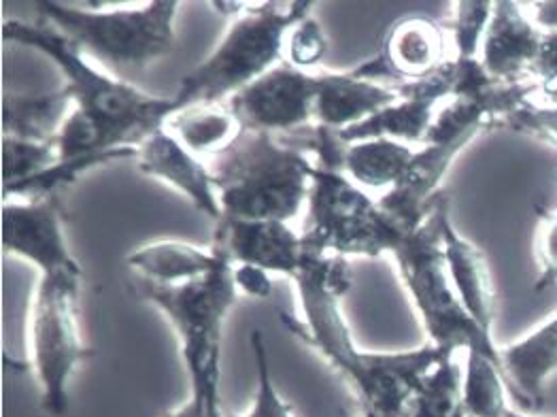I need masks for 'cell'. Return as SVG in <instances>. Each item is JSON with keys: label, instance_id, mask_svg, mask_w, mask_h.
Wrapping results in <instances>:
<instances>
[{"label": "cell", "instance_id": "obj_11", "mask_svg": "<svg viewBox=\"0 0 557 417\" xmlns=\"http://www.w3.org/2000/svg\"><path fill=\"white\" fill-rule=\"evenodd\" d=\"M2 247L30 260L41 275L82 271L64 234L60 194L28 200H7L2 207Z\"/></svg>", "mask_w": 557, "mask_h": 417}, {"label": "cell", "instance_id": "obj_15", "mask_svg": "<svg viewBox=\"0 0 557 417\" xmlns=\"http://www.w3.org/2000/svg\"><path fill=\"white\" fill-rule=\"evenodd\" d=\"M470 143L472 140L460 139L423 145V149L416 151L400 182L383 194L379 207L403 234L409 236L419 231L432 216L443 194L438 192L443 177Z\"/></svg>", "mask_w": 557, "mask_h": 417}, {"label": "cell", "instance_id": "obj_19", "mask_svg": "<svg viewBox=\"0 0 557 417\" xmlns=\"http://www.w3.org/2000/svg\"><path fill=\"white\" fill-rule=\"evenodd\" d=\"M400 98L394 86H385L349 73H322L318 75L315 124L345 131L379 113Z\"/></svg>", "mask_w": 557, "mask_h": 417}, {"label": "cell", "instance_id": "obj_17", "mask_svg": "<svg viewBox=\"0 0 557 417\" xmlns=\"http://www.w3.org/2000/svg\"><path fill=\"white\" fill-rule=\"evenodd\" d=\"M139 171L180 189L187 200L215 224L224 218L211 169L191 154L166 128L143 140L137 149Z\"/></svg>", "mask_w": 557, "mask_h": 417}, {"label": "cell", "instance_id": "obj_30", "mask_svg": "<svg viewBox=\"0 0 557 417\" xmlns=\"http://www.w3.org/2000/svg\"><path fill=\"white\" fill-rule=\"evenodd\" d=\"M285 49H287V62L300 71L320 64L327 51V39H325L322 24L311 15L298 22L287 35Z\"/></svg>", "mask_w": 557, "mask_h": 417}, {"label": "cell", "instance_id": "obj_7", "mask_svg": "<svg viewBox=\"0 0 557 417\" xmlns=\"http://www.w3.org/2000/svg\"><path fill=\"white\" fill-rule=\"evenodd\" d=\"M315 2H245L243 13L213 49L187 73L177 96L191 105H222L281 64L287 35L311 15Z\"/></svg>", "mask_w": 557, "mask_h": 417}, {"label": "cell", "instance_id": "obj_3", "mask_svg": "<svg viewBox=\"0 0 557 417\" xmlns=\"http://www.w3.org/2000/svg\"><path fill=\"white\" fill-rule=\"evenodd\" d=\"M313 167L305 151L278 137L243 131L211 167L224 218L289 224L307 205Z\"/></svg>", "mask_w": 557, "mask_h": 417}, {"label": "cell", "instance_id": "obj_29", "mask_svg": "<svg viewBox=\"0 0 557 417\" xmlns=\"http://www.w3.org/2000/svg\"><path fill=\"white\" fill-rule=\"evenodd\" d=\"M251 352H253L256 371H258V388H256L251 409L243 414V417H296L292 405H287L281 398L275 388V381L271 375V363H269V349H267L262 330L251 332Z\"/></svg>", "mask_w": 557, "mask_h": 417}, {"label": "cell", "instance_id": "obj_37", "mask_svg": "<svg viewBox=\"0 0 557 417\" xmlns=\"http://www.w3.org/2000/svg\"><path fill=\"white\" fill-rule=\"evenodd\" d=\"M360 409H362V407H360ZM360 417H379V416H376V414H372V412H369V409H362V412H360Z\"/></svg>", "mask_w": 557, "mask_h": 417}, {"label": "cell", "instance_id": "obj_12", "mask_svg": "<svg viewBox=\"0 0 557 417\" xmlns=\"http://www.w3.org/2000/svg\"><path fill=\"white\" fill-rule=\"evenodd\" d=\"M447 62L445 26L430 15L411 13L394 22L381 51L354 71L364 79L398 86L428 79Z\"/></svg>", "mask_w": 557, "mask_h": 417}, {"label": "cell", "instance_id": "obj_23", "mask_svg": "<svg viewBox=\"0 0 557 417\" xmlns=\"http://www.w3.org/2000/svg\"><path fill=\"white\" fill-rule=\"evenodd\" d=\"M191 154H224L243 133L228 105H191L164 126Z\"/></svg>", "mask_w": 557, "mask_h": 417}, {"label": "cell", "instance_id": "obj_13", "mask_svg": "<svg viewBox=\"0 0 557 417\" xmlns=\"http://www.w3.org/2000/svg\"><path fill=\"white\" fill-rule=\"evenodd\" d=\"M400 98L381 109L369 120L336 131L343 143L369 139H392L400 143H423L436 118V105L454 93V60H449L432 77L394 86Z\"/></svg>", "mask_w": 557, "mask_h": 417}, {"label": "cell", "instance_id": "obj_21", "mask_svg": "<svg viewBox=\"0 0 557 417\" xmlns=\"http://www.w3.org/2000/svg\"><path fill=\"white\" fill-rule=\"evenodd\" d=\"M73 111V98L62 86L47 94H2V131L13 139L51 143Z\"/></svg>", "mask_w": 557, "mask_h": 417}, {"label": "cell", "instance_id": "obj_35", "mask_svg": "<svg viewBox=\"0 0 557 417\" xmlns=\"http://www.w3.org/2000/svg\"><path fill=\"white\" fill-rule=\"evenodd\" d=\"M523 7L528 9V15L539 30H543L545 35L557 33V0L523 2Z\"/></svg>", "mask_w": 557, "mask_h": 417}, {"label": "cell", "instance_id": "obj_36", "mask_svg": "<svg viewBox=\"0 0 557 417\" xmlns=\"http://www.w3.org/2000/svg\"><path fill=\"white\" fill-rule=\"evenodd\" d=\"M505 417H539V416H530V414H523V412H519V409H509Z\"/></svg>", "mask_w": 557, "mask_h": 417}, {"label": "cell", "instance_id": "obj_32", "mask_svg": "<svg viewBox=\"0 0 557 417\" xmlns=\"http://www.w3.org/2000/svg\"><path fill=\"white\" fill-rule=\"evenodd\" d=\"M536 260L541 275L534 283V290L543 292L557 283V213H549L541 220L536 232Z\"/></svg>", "mask_w": 557, "mask_h": 417}, {"label": "cell", "instance_id": "obj_5", "mask_svg": "<svg viewBox=\"0 0 557 417\" xmlns=\"http://www.w3.org/2000/svg\"><path fill=\"white\" fill-rule=\"evenodd\" d=\"M447 213L449 198L441 194L425 224L405 236L389 256L416 305L430 339L428 343L445 354H458L460 349L479 352L500 365V347L492 334L470 318L449 278L443 247V222Z\"/></svg>", "mask_w": 557, "mask_h": 417}, {"label": "cell", "instance_id": "obj_22", "mask_svg": "<svg viewBox=\"0 0 557 417\" xmlns=\"http://www.w3.org/2000/svg\"><path fill=\"white\" fill-rule=\"evenodd\" d=\"M222 260L215 249H200L182 241H156L135 249L126 262L140 279L160 285H180L209 275Z\"/></svg>", "mask_w": 557, "mask_h": 417}, {"label": "cell", "instance_id": "obj_14", "mask_svg": "<svg viewBox=\"0 0 557 417\" xmlns=\"http://www.w3.org/2000/svg\"><path fill=\"white\" fill-rule=\"evenodd\" d=\"M211 249L224 254L233 265L238 262L292 279L305 258L300 234L292 231L287 222L277 220L222 218L215 224Z\"/></svg>", "mask_w": 557, "mask_h": 417}, {"label": "cell", "instance_id": "obj_2", "mask_svg": "<svg viewBox=\"0 0 557 417\" xmlns=\"http://www.w3.org/2000/svg\"><path fill=\"white\" fill-rule=\"evenodd\" d=\"M2 39L37 49L55 62L64 75V88L73 98V109L92 120L107 149H139L143 140L162 131L175 113L186 109L177 94L151 96L126 79L100 71L79 47L41 17L37 22H4Z\"/></svg>", "mask_w": 557, "mask_h": 417}, {"label": "cell", "instance_id": "obj_20", "mask_svg": "<svg viewBox=\"0 0 557 417\" xmlns=\"http://www.w3.org/2000/svg\"><path fill=\"white\" fill-rule=\"evenodd\" d=\"M443 247L451 283L470 318L492 334L496 318V290L485 254L462 236L447 213L443 222Z\"/></svg>", "mask_w": 557, "mask_h": 417}, {"label": "cell", "instance_id": "obj_25", "mask_svg": "<svg viewBox=\"0 0 557 417\" xmlns=\"http://www.w3.org/2000/svg\"><path fill=\"white\" fill-rule=\"evenodd\" d=\"M462 385L465 372L447 356L421 379L407 417H466Z\"/></svg>", "mask_w": 557, "mask_h": 417}, {"label": "cell", "instance_id": "obj_26", "mask_svg": "<svg viewBox=\"0 0 557 417\" xmlns=\"http://www.w3.org/2000/svg\"><path fill=\"white\" fill-rule=\"evenodd\" d=\"M462 396L466 417H505L511 409L500 365L479 352H466Z\"/></svg>", "mask_w": 557, "mask_h": 417}, {"label": "cell", "instance_id": "obj_9", "mask_svg": "<svg viewBox=\"0 0 557 417\" xmlns=\"http://www.w3.org/2000/svg\"><path fill=\"white\" fill-rule=\"evenodd\" d=\"M82 271L41 275L30 307V356L44 396L41 407L49 416H66L69 385L75 369L92 356L82 341L77 303Z\"/></svg>", "mask_w": 557, "mask_h": 417}, {"label": "cell", "instance_id": "obj_4", "mask_svg": "<svg viewBox=\"0 0 557 417\" xmlns=\"http://www.w3.org/2000/svg\"><path fill=\"white\" fill-rule=\"evenodd\" d=\"M109 7L55 0L37 4L41 20L58 28L84 56L111 71H140L173 49L180 2L151 0Z\"/></svg>", "mask_w": 557, "mask_h": 417}, {"label": "cell", "instance_id": "obj_28", "mask_svg": "<svg viewBox=\"0 0 557 417\" xmlns=\"http://www.w3.org/2000/svg\"><path fill=\"white\" fill-rule=\"evenodd\" d=\"M454 44L458 49L460 60H474L481 53V46L485 39V33L490 28L492 15H494V2L490 0H460L454 4Z\"/></svg>", "mask_w": 557, "mask_h": 417}, {"label": "cell", "instance_id": "obj_33", "mask_svg": "<svg viewBox=\"0 0 557 417\" xmlns=\"http://www.w3.org/2000/svg\"><path fill=\"white\" fill-rule=\"evenodd\" d=\"M532 79L539 86V94L557 105V33L545 35Z\"/></svg>", "mask_w": 557, "mask_h": 417}, {"label": "cell", "instance_id": "obj_16", "mask_svg": "<svg viewBox=\"0 0 557 417\" xmlns=\"http://www.w3.org/2000/svg\"><path fill=\"white\" fill-rule=\"evenodd\" d=\"M545 33L530 20L523 2H494V15L485 33L479 60L483 69L500 82H534V66Z\"/></svg>", "mask_w": 557, "mask_h": 417}, {"label": "cell", "instance_id": "obj_1", "mask_svg": "<svg viewBox=\"0 0 557 417\" xmlns=\"http://www.w3.org/2000/svg\"><path fill=\"white\" fill-rule=\"evenodd\" d=\"M294 281L302 320L281 314V322L345 379L358 394L362 409L379 417H407L421 379L447 356H456L432 343L398 354L358 349L341 309V298L354 281L347 258L305 252Z\"/></svg>", "mask_w": 557, "mask_h": 417}, {"label": "cell", "instance_id": "obj_6", "mask_svg": "<svg viewBox=\"0 0 557 417\" xmlns=\"http://www.w3.org/2000/svg\"><path fill=\"white\" fill-rule=\"evenodd\" d=\"M135 287L140 298L156 305L175 328L182 341L189 396L211 407H224L220 394L222 336L226 316L238 296L233 262L222 254L220 265L205 278L180 285L137 279Z\"/></svg>", "mask_w": 557, "mask_h": 417}, {"label": "cell", "instance_id": "obj_18", "mask_svg": "<svg viewBox=\"0 0 557 417\" xmlns=\"http://www.w3.org/2000/svg\"><path fill=\"white\" fill-rule=\"evenodd\" d=\"M500 371L519 412L539 416L545 383L557 371V314L547 322L500 347Z\"/></svg>", "mask_w": 557, "mask_h": 417}, {"label": "cell", "instance_id": "obj_24", "mask_svg": "<svg viewBox=\"0 0 557 417\" xmlns=\"http://www.w3.org/2000/svg\"><path fill=\"white\" fill-rule=\"evenodd\" d=\"M416 151L400 140L369 139L347 143L343 173L358 186L392 189L405 175Z\"/></svg>", "mask_w": 557, "mask_h": 417}, {"label": "cell", "instance_id": "obj_34", "mask_svg": "<svg viewBox=\"0 0 557 417\" xmlns=\"http://www.w3.org/2000/svg\"><path fill=\"white\" fill-rule=\"evenodd\" d=\"M234 281H236L238 292L253 296V298H267V296H271V290H273L269 273L262 269H256V267L240 265L238 269H234Z\"/></svg>", "mask_w": 557, "mask_h": 417}, {"label": "cell", "instance_id": "obj_8", "mask_svg": "<svg viewBox=\"0 0 557 417\" xmlns=\"http://www.w3.org/2000/svg\"><path fill=\"white\" fill-rule=\"evenodd\" d=\"M405 236L343 171L313 167L300 234L307 254L379 258L392 254Z\"/></svg>", "mask_w": 557, "mask_h": 417}, {"label": "cell", "instance_id": "obj_10", "mask_svg": "<svg viewBox=\"0 0 557 417\" xmlns=\"http://www.w3.org/2000/svg\"><path fill=\"white\" fill-rule=\"evenodd\" d=\"M318 75H309L289 62H281L260 79L234 94L228 109L243 131L273 137L294 135L315 124Z\"/></svg>", "mask_w": 557, "mask_h": 417}, {"label": "cell", "instance_id": "obj_27", "mask_svg": "<svg viewBox=\"0 0 557 417\" xmlns=\"http://www.w3.org/2000/svg\"><path fill=\"white\" fill-rule=\"evenodd\" d=\"M60 162V154L55 140L51 143H35V140L2 139V182L4 189L20 186L47 169Z\"/></svg>", "mask_w": 557, "mask_h": 417}, {"label": "cell", "instance_id": "obj_31", "mask_svg": "<svg viewBox=\"0 0 557 417\" xmlns=\"http://www.w3.org/2000/svg\"><path fill=\"white\" fill-rule=\"evenodd\" d=\"M507 126L557 147V105H534L528 100L512 113Z\"/></svg>", "mask_w": 557, "mask_h": 417}]
</instances>
